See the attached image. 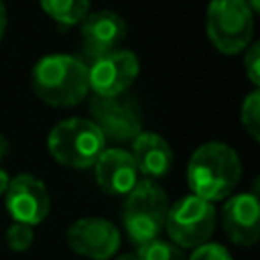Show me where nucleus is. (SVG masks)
Masks as SVG:
<instances>
[{
	"mask_svg": "<svg viewBox=\"0 0 260 260\" xmlns=\"http://www.w3.org/2000/svg\"><path fill=\"white\" fill-rule=\"evenodd\" d=\"M89 112L93 116L91 122L100 128L106 140L132 142L142 132L138 108L122 95L116 98L93 95L89 102Z\"/></svg>",
	"mask_w": 260,
	"mask_h": 260,
	"instance_id": "nucleus-8",
	"label": "nucleus"
},
{
	"mask_svg": "<svg viewBox=\"0 0 260 260\" xmlns=\"http://www.w3.org/2000/svg\"><path fill=\"white\" fill-rule=\"evenodd\" d=\"M8 183H10V177L6 175V171H4V169H0V195H4V193H6Z\"/></svg>",
	"mask_w": 260,
	"mask_h": 260,
	"instance_id": "nucleus-21",
	"label": "nucleus"
},
{
	"mask_svg": "<svg viewBox=\"0 0 260 260\" xmlns=\"http://www.w3.org/2000/svg\"><path fill=\"white\" fill-rule=\"evenodd\" d=\"M242 165L236 150L223 142H205L189 158L187 183L193 195L205 201L225 199L238 185Z\"/></svg>",
	"mask_w": 260,
	"mask_h": 260,
	"instance_id": "nucleus-2",
	"label": "nucleus"
},
{
	"mask_svg": "<svg viewBox=\"0 0 260 260\" xmlns=\"http://www.w3.org/2000/svg\"><path fill=\"white\" fill-rule=\"evenodd\" d=\"M95 181L108 195H128L138 183V169L124 148H106L95 160Z\"/></svg>",
	"mask_w": 260,
	"mask_h": 260,
	"instance_id": "nucleus-12",
	"label": "nucleus"
},
{
	"mask_svg": "<svg viewBox=\"0 0 260 260\" xmlns=\"http://www.w3.org/2000/svg\"><path fill=\"white\" fill-rule=\"evenodd\" d=\"M45 14H49L55 22L73 26L79 24L89 12V0H39Z\"/></svg>",
	"mask_w": 260,
	"mask_h": 260,
	"instance_id": "nucleus-15",
	"label": "nucleus"
},
{
	"mask_svg": "<svg viewBox=\"0 0 260 260\" xmlns=\"http://www.w3.org/2000/svg\"><path fill=\"white\" fill-rule=\"evenodd\" d=\"M116 260H138V256H136V254H122V256H118Z\"/></svg>",
	"mask_w": 260,
	"mask_h": 260,
	"instance_id": "nucleus-25",
	"label": "nucleus"
},
{
	"mask_svg": "<svg viewBox=\"0 0 260 260\" xmlns=\"http://www.w3.org/2000/svg\"><path fill=\"white\" fill-rule=\"evenodd\" d=\"M47 146L57 162L71 169H87L106 150V138L91 120L67 118L53 126Z\"/></svg>",
	"mask_w": 260,
	"mask_h": 260,
	"instance_id": "nucleus-3",
	"label": "nucleus"
},
{
	"mask_svg": "<svg viewBox=\"0 0 260 260\" xmlns=\"http://www.w3.org/2000/svg\"><path fill=\"white\" fill-rule=\"evenodd\" d=\"M138 59L132 51H110L95 55L91 65H87L89 89L100 98L122 95L138 77Z\"/></svg>",
	"mask_w": 260,
	"mask_h": 260,
	"instance_id": "nucleus-7",
	"label": "nucleus"
},
{
	"mask_svg": "<svg viewBox=\"0 0 260 260\" xmlns=\"http://www.w3.org/2000/svg\"><path fill=\"white\" fill-rule=\"evenodd\" d=\"M132 158L138 173L146 177H162L173 167V150L169 142L156 132H140L132 140Z\"/></svg>",
	"mask_w": 260,
	"mask_h": 260,
	"instance_id": "nucleus-14",
	"label": "nucleus"
},
{
	"mask_svg": "<svg viewBox=\"0 0 260 260\" xmlns=\"http://www.w3.org/2000/svg\"><path fill=\"white\" fill-rule=\"evenodd\" d=\"M165 230L171 242L179 248H197L209 242L215 230V209L213 203L197 197L187 195L173 203L167 211Z\"/></svg>",
	"mask_w": 260,
	"mask_h": 260,
	"instance_id": "nucleus-6",
	"label": "nucleus"
},
{
	"mask_svg": "<svg viewBox=\"0 0 260 260\" xmlns=\"http://www.w3.org/2000/svg\"><path fill=\"white\" fill-rule=\"evenodd\" d=\"M81 37L87 45V51L95 57L102 53L116 51L126 37V22L118 12L95 10L87 12L81 20Z\"/></svg>",
	"mask_w": 260,
	"mask_h": 260,
	"instance_id": "nucleus-13",
	"label": "nucleus"
},
{
	"mask_svg": "<svg viewBox=\"0 0 260 260\" xmlns=\"http://www.w3.org/2000/svg\"><path fill=\"white\" fill-rule=\"evenodd\" d=\"M4 199H6V209L10 217L30 228L41 223L51 209V197L45 183L26 173L10 179Z\"/></svg>",
	"mask_w": 260,
	"mask_h": 260,
	"instance_id": "nucleus-10",
	"label": "nucleus"
},
{
	"mask_svg": "<svg viewBox=\"0 0 260 260\" xmlns=\"http://www.w3.org/2000/svg\"><path fill=\"white\" fill-rule=\"evenodd\" d=\"M30 85L35 95L53 108L77 106L89 91L87 63L63 53L45 55L30 71Z\"/></svg>",
	"mask_w": 260,
	"mask_h": 260,
	"instance_id": "nucleus-1",
	"label": "nucleus"
},
{
	"mask_svg": "<svg viewBox=\"0 0 260 260\" xmlns=\"http://www.w3.org/2000/svg\"><path fill=\"white\" fill-rule=\"evenodd\" d=\"M240 120L244 130L250 134L252 140H260V93L258 89L250 91L242 102Z\"/></svg>",
	"mask_w": 260,
	"mask_h": 260,
	"instance_id": "nucleus-17",
	"label": "nucleus"
},
{
	"mask_svg": "<svg viewBox=\"0 0 260 260\" xmlns=\"http://www.w3.org/2000/svg\"><path fill=\"white\" fill-rule=\"evenodd\" d=\"M258 59H260V47L258 43H250L244 49V69L248 79L252 81L254 87L260 85V69H258Z\"/></svg>",
	"mask_w": 260,
	"mask_h": 260,
	"instance_id": "nucleus-20",
	"label": "nucleus"
},
{
	"mask_svg": "<svg viewBox=\"0 0 260 260\" xmlns=\"http://www.w3.org/2000/svg\"><path fill=\"white\" fill-rule=\"evenodd\" d=\"M6 152H8V140L0 134V160L6 156Z\"/></svg>",
	"mask_w": 260,
	"mask_h": 260,
	"instance_id": "nucleus-23",
	"label": "nucleus"
},
{
	"mask_svg": "<svg viewBox=\"0 0 260 260\" xmlns=\"http://www.w3.org/2000/svg\"><path fill=\"white\" fill-rule=\"evenodd\" d=\"M205 30L217 51L225 55L242 53L254 37V12L244 0H211Z\"/></svg>",
	"mask_w": 260,
	"mask_h": 260,
	"instance_id": "nucleus-5",
	"label": "nucleus"
},
{
	"mask_svg": "<svg viewBox=\"0 0 260 260\" xmlns=\"http://www.w3.org/2000/svg\"><path fill=\"white\" fill-rule=\"evenodd\" d=\"M167 211V193L150 179L138 181L128 193L122 209V223L130 242L142 246L150 240H156L165 230Z\"/></svg>",
	"mask_w": 260,
	"mask_h": 260,
	"instance_id": "nucleus-4",
	"label": "nucleus"
},
{
	"mask_svg": "<svg viewBox=\"0 0 260 260\" xmlns=\"http://www.w3.org/2000/svg\"><path fill=\"white\" fill-rule=\"evenodd\" d=\"M4 30H6V8L4 2L0 0V39L4 37Z\"/></svg>",
	"mask_w": 260,
	"mask_h": 260,
	"instance_id": "nucleus-22",
	"label": "nucleus"
},
{
	"mask_svg": "<svg viewBox=\"0 0 260 260\" xmlns=\"http://www.w3.org/2000/svg\"><path fill=\"white\" fill-rule=\"evenodd\" d=\"M221 223L238 246H254L260 238V203L256 193H238L223 203Z\"/></svg>",
	"mask_w": 260,
	"mask_h": 260,
	"instance_id": "nucleus-11",
	"label": "nucleus"
},
{
	"mask_svg": "<svg viewBox=\"0 0 260 260\" xmlns=\"http://www.w3.org/2000/svg\"><path fill=\"white\" fill-rule=\"evenodd\" d=\"M189 260H232V256H230V252L221 244L205 242V244L193 248Z\"/></svg>",
	"mask_w": 260,
	"mask_h": 260,
	"instance_id": "nucleus-19",
	"label": "nucleus"
},
{
	"mask_svg": "<svg viewBox=\"0 0 260 260\" xmlns=\"http://www.w3.org/2000/svg\"><path fill=\"white\" fill-rule=\"evenodd\" d=\"M138 260H185V254L179 246L167 240H150L138 246Z\"/></svg>",
	"mask_w": 260,
	"mask_h": 260,
	"instance_id": "nucleus-16",
	"label": "nucleus"
},
{
	"mask_svg": "<svg viewBox=\"0 0 260 260\" xmlns=\"http://www.w3.org/2000/svg\"><path fill=\"white\" fill-rule=\"evenodd\" d=\"M246 4H248V8L252 10V12H258L260 10V0H244Z\"/></svg>",
	"mask_w": 260,
	"mask_h": 260,
	"instance_id": "nucleus-24",
	"label": "nucleus"
},
{
	"mask_svg": "<svg viewBox=\"0 0 260 260\" xmlns=\"http://www.w3.org/2000/svg\"><path fill=\"white\" fill-rule=\"evenodd\" d=\"M65 240L75 254L89 260H108L120 248L118 228L104 217H81L73 221Z\"/></svg>",
	"mask_w": 260,
	"mask_h": 260,
	"instance_id": "nucleus-9",
	"label": "nucleus"
},
{
	"mask_svg": "<svg viewBox=\"0 0 260 260\" xmlns=\"http://www.w3.org/2000/svg\"><path fill=\"white\" fill-rule=\"evenodd\" d=\"M35 240V232L30 225L26 223H18V221H12L6 230V244L12 252H24L30 248Z\"/></svg>",
	"mask_w": 260,
	"mask_h": 260,
	"instance_id": "nucleus-18",
	"label": "nucleus"
}]
</instances>
